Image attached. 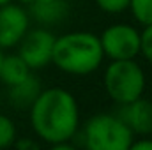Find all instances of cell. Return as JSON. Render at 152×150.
I'll return each instance as SVG.
<instances>
[{"label":"cell","mask_w":152,"mask_h":150,"mask_svg":"<svg viewBox=\"0 0 152 150\" xmlns=\"http://www.w3.org/2000/svg\"><path fill=\"white\" fill-rule=\"evenodd\" d=\"M34 134L50 147L73 140L80 131V106L62 87L42 88L28 110Z\"/></svg>","instance_id":"6da1fadb"},{"label":"cell","mask_w":152,"mask_h":150,"mask_svg":"<svg viewBox=\"0 0 152 150\" xmlns=\"http://www.w3.org/2000/svg\"><path fill=\"white\" fill-rule=\"evenodd\" d=\"M104 62L99 36L87 30H75L55 37L51 64L71 76L96 73Z\"/></svg>","instance_id":"7a4b0ae2"},{"label":"cell","mask_w":152,"mask_h":150,"mask_svg":"<svg viewBox=\"0 0 152 150\" xmlns=\"http://www.w3.org/2000/svg\"><path fill=\"white\" fill-rule=\"evenodd\" d=\"M103 87L117 106L131 103L145 94L147 76L136 58L110 60L103 74Z\"/></svg>","instance_id":"3957f363"},{"label":"cell","mask_w":152,"mask_h":150,"mask_svg":"<svg viewBox=\"0 0 152 150\" xmlns=\"http://www.w3.org/2000/svg\"><path fill=\"white\" fill-rule=\"evenodd\" d=\"M81 140L90 150H129L134 134L117 113H97L85 122Z\"/></svg>","instance_id":"277c9868"},{"label":"cell","mask_w":152,"mask_h":150,"mask_svg":"<svg viewBox=\"0 0 152 150\" xmlns=\"http://www.w3.org/2000/svg\"><path fill=\"white\" fill-rule=\"evenodd\" d=\"M99 41L104 58L127 60L140 55V30L129 23H113L106 27L101 32Z\"/></svg>","instance_id":"5b68a950"},{"label":"cell","mask_w":152,"mask_h":150,"mask_svg":"<svg viewBox=\"0 0 152 150\" xmlns=\"http://www.w3.org/2000/svg\"><path fill=\"white\" fill-rule=\"evenodd\" d=\"M55 34L44 27L28 28L23 39L18 42V55L27 62L32 71H39L51 64Z\"/></svg>","instance_id":"8992f818"},{"label":"cell","mask_w":152,"mask_h":150,"mask_svg":"<svg viewBox=\"0 0 152 150\" xmlns=\"http://www.w3.org/2000/svg\"><path fill=\"white\" fill-rule=\"evenodd\" d=\"M30 20L32 18L28 14V9H25V5L18 2L0 5V48H16L30 28Z\"/></svg>","instance_id":"52a82bcc"},{"label":"cell","mask_w":152,"mask_h":150,"mask_svg":"<svg viewBox=\"0 0 152 150\" xmlns=\"http://www.w3.org/2000/svg\"><path fill=\"white\" fill-rule=\"evenodd\" d=\"M117 115L129 127L134 136H151L152 134V99H145L143 95L117 106Z\"/></svg>","instance_id":"ba28073f"},{"label":"cell","mask_w":152,"mask_h":150,"mask_svg":"<svg viewBox=\"0 0 152 150\" xmlns=\"http://www.w3.org/2000/svg\"><path fill=\"white\" fill-rule=\"evenodd\" d=\"M28 14L39 25L53 27L69 16V4L66 0H34L28 5Z\"/></svg>","instance_id":"9c48e42d"},{"label":"cell","mask_w":152,"mask_h":150,"mask_svg":"<svg viewBox=\"0 0 152 150\" xmlns=\"http://www.w3.org/2000/svg\"><path fill=\"white\" fill-rule=\"evenodd\" d=\"M7 88H9V92H7L9 104L14 110H20V111H28L30 106L34 104V101L37 99V95L41 94V90H42L41 81H39L37 76L34 74V71L25 79H21L20 83H16L12 87H7Z\"/></svg>","instance_id":"30bf717a"},{"label":"cell","mask_w":152,"mask_h":150,"mask_svg":"<svg viewBox=\"0 0 152 150\" xmlns=\"http://www.w3.org/2000/svg\"><path fill=\"white\" fill-rule=\"evenodd\" d=\"M30 73H32V69L27 66V62L18 53L4 55V60H2V66H0V81L5 87H12V85L20 83Z\"/></svg>","instance_id":"8fae6325"},{"label":"cell","mask_w":152,"mask_h":150,"mask_svg":"<svg viewBox=\"0 0 152 150\" xmlns=\"http://www.w3.org/2000/svg\"><path fill=\"white\" fill-rule=\"evenodd\" d=\"M136 23L140 25H152V0H131L129 9Z\"/></svg>","instance_id":"7c38bea8"},{"label":"cell","mask_w":152,"mask_h":150,"mask_svg":"<svg viewBox=\"0 0 152 150\" xmlns=\"http://www.w3.org/2000/svg\"><path fill=\"white\" fill-rule=\"evenodd\" d=\"M16 138H18V129H16L14 120L0 113V149L12 147Z\"/></svg>","instance_id":"4fadbf2b"},{"label":"cell","mask_w":152,"mask_h":150,"mask_svg":"<svg viewBox=\"0 0 152 150\" xmlns=\"http://www.w3.org/2000/svg\"><path fill=\"white\" fill-rule=\"evenodd\" d=\"M140 55L152 67V25H145L140 32Z\"/></svg>","instance_id":"5bb4252c"},{"label":"cell","mask_w":152,"mask_h":150,"mask_svg":"<svg viewBox=\"0 0 152 150\" xmlns=\"http://www.w3.org/2000/svg\"><path fill=\"white\" fill-rule=\"evenodd\" d=\"M94 2L106 14H122L129 9L131 0H94Z\"/></svg>","instance_id":"9a60e30c"},{"label":"cell","mask_w":152,"mask_h":150,"mask_svg":"<svg viewBox=\"0 0 152 150\" xmlns=\"http://www.w3.org/2000/svg\"><path fill=\"white\" fill-rule=\"evenodd\" d=\"M129 150H152V134L151 136H134Z\"/></svg>","instance_id":"2e32d148"},{"label":"cell","mask_w":152,"mask_h":150,"mask_svg":"<svg viewBox=\"0 0 152 150\" xmlns=\"http://www.w3.org/2000/svg\"><path fill=\"white\" fill-rule=\"evenodd\" d=\"M14 147H16V149H20V150H34V149H39V143H36L32 138L23 136V138H16Z\"/></svg>","instance_id":"e0dca14e"},{"label":"cell","mask_w":152,"mask_h":150,"mask_svg":"<svg viewBox=\"0 0 152 150\" xmlns=\"http://www.w3.org/2000/svg\"><path fill=\"white\" fill-rule=\"evenodd\" d=\"M16 2H18V4H21V5H30L34 0H16Z\"/></svg>","instance_id":"ac0fdd59"},{"label":"cell","mask_w":152,"mask_h":150,"mask_svg":"<svg viewBox=\"0 0 152 150\" xmlns=\"http://www.w3.org/2000/svg\"><path fill=\"white\" fill-rule=\"evenodd\" d=\"M4 55H5V53H4V50L0 48V66H2V60H4Z\"/></svg>","instance_id":"d6986e66"},{"label":"cell","mask_w":152,"mask_h":150,"mask_svg":"<svg viewBox=\"0 0 152 150\" xmlns=\"http://www.w3.org/2000/svg\"><path fill=\"white\" fill-rule=\"evenodd\" d=\"M9 2H14V0H0V5H5V4H9Z\"/></svg>","instance_id":"ffe728a7"},{"label":"cell","mask_w":152,"mask_h":150,"mask_svg":"<svg viewBox=\"0 0 152 150\" xmlns=\"http://www.w3.org/2000/svg\"><path fill=\"white\" fill-rule=\"evenodd\" d=\"M0 103H2V99H0Z\"/></svg>","instance_id":"44dd1931"}]
</instances>
